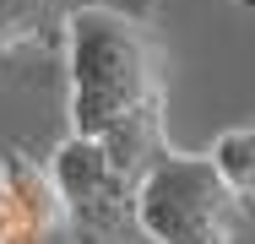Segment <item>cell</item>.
I'll list each match as a JSON object with an SVG mask.
<instances>
[{
	"instance_id": "1",
	"label": "cell",
	"mask_w": 255,
	"mask_h": 244,
	"mask_svg": "<svg viewBox=\"0 0 255 244\" xmlns=\"http://www.w3.org/2000/svg\"><path fill=\"white\" fill-rule=\"evenodd\" d=\"M65 76H71V136L98 141L120 174H141L163 152V60L152 22L87 5L65 22Z\"/></svg>"
},
{
	"instance_id": "2",
	"label": "cell",
	"mask_w": 255,
	"mask_h": 244,
	"mask_svg": "<svg viewBox=\"0 0 255 244\" xmlns=\"http://www.w3.org/2000/svg\"><path fill=\"white\" fill-rule=\"evenodd\" d=\"M250 206L212 174L206 157L157 152L136 174V228L147 244H245Z\"/></svg>"
},
{
	"instance_id": "3",
	"label": "cell",
	"mask_w": 255,
	"mask_h": 244,
	"mask_svg": "<svg viewBox=\"0 0 255 244\" xmlns=\"http://www.w3.org/2000/svg\"><path fill=\"white\" fill-rule=\"evenodd\" d=\"M76 244H147L136 228V179L109 163L98 141L65 136L44 163Z\"/></svg>"
},
{
	"instance_id": "4",
	"label": "cell",
	"mask_w": 255,
	"mask_h": 244,
	"mask_svg": "<svg viewBox=\"0 0 255 244\" xmlns=\"http://www.w3.org/2000/svg\"><path fill=\"white\" fill-rule=\"evenodd\" d=\"M103 5L136 22H152V0H0V76L11 71H44L60 54V33L76 11Z\"/></svg>"
},
{
	"instance_id": "5",
	"label": "cell",
	"mask_w": 255,
	"mask_h": 244,
	"mask_svg": "<svg viewBox=\"0 0 255 244\" xmlns=\"http://www.w3.org/2000/svg\"><path fill=\"white\" fill-rule=\"evenodd\" d=\"M0 185H5V195H11V206H16L27 239H49V234L65 228L60 190H54L49 168H44L38 157H27V152H5V157H0Z\"/></svg>"
},
{
	"instance_id": "6",
	"label": "cell",
	"mask_w": 255,
	"mask_h": 244,
	"mask_svg": "<svg viewBox=\"0 0 255 244\" xmlns=\"http://www.w3.org/2000/svg\"><path fill=\"white\" fill-rule=\"evenodd\" d=\"M206 163H212V174L228 185V195H239V201L250 206V190H255V130L250 125H228V130L212 141Z\"/></svg>"
},
{
	"instance_id": "7",
	"label": "cell",
	"mask_w": 255,
	"mask_h": 244,
	"mask_svg": "<svg viewBox=\"0 0 255 244\" xmlns=\"http://www.w3.org/2000/svg\"><path fill=\"white\" fill-rule=\"evenodd\" d=\"M0 244H33L22 217H16V206H11V195H5V185H0Z\"/></svg>"
},
{
	"instance_id": "8",
	"label": "cell",
	"mask_w": 255,
	"mask_h": 244,
	"mask_svg": "<svg viewBox=\"0 0 255 244\" xmlns=\"http://www.w3.org/2000/svg\"><path fill=\"white\" fill-rule=\"evenodd\" d=\"M234 5H250V0H234Z\"/></svg>"
}]
</instances>
